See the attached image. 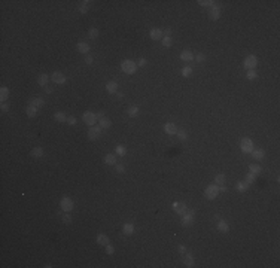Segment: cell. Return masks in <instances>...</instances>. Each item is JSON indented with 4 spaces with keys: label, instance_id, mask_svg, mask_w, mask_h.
<instances>
[{
    "label": "cell",
    "instance_id": "cell-5",
    "mask_svg": "<svg viewBox=\"0 0 280 268\" xmlns=\"http://www.w3.org/2000/svg\"><path fill=\"white\" fill-rule=\"evenodd\" d=\"M102 127L100 125H92V127H89V130H88V139L89 140H95V139H98L100 137V134H102Z\"/></svg>",
    "mask_w": 280,
    "mask_h": 268
},
{
    "label": "cell",
    "instance_id": "cell-23",
    "mask_svg": "<svg viewBox=\"0 0 280 268\" xmlns=\"http://www.w3.org/2000/svg\"><path fill=\"white\" fill-rule=\"evenodd\" d=\"M25 113H27V116H28V118H35L36 113H37V107L32 106V104H28V106H27V109H25Z\"/></svg>",
    "mask_w": 280,
    "mask_h": 268
},
{
    "label": "cell",
    "instance_id": "cell-17",
    "mask_svg": "<svg viewBox=\"0 0 280 268\" xmlns=\"http://www.w3.org/2000/svg\"><path fill=\"white\" fill-rule=\"evenodd\" d=\"M106 91H107L109 94H115V92L118 91V84H116V82H107V84H106Z\"/></svg>",
    "mask_w": 280,
    "mask_h": 268
},
{
    "label": "cell",
    "instance_id": "cell-10",
    "mask_svg": "<svg viewBox=\"0 0 280 268\" xmlns=\"http://www.w3.org/2000/svg\"><path fill=\"white\" fill-rule=\"evenodd\" d=\"M209 17H210V19H218V18L221 17V8L219 6H213V8H210V12H209Z\"/></svg>",
    "mask_w": 280,
    "mask_h": 268
},
{
    "label": "cell",
    "instance_id": "cell-43",
    "mask_svg": "<svg viewBox=\"0 0 280 268\" xmlns=\"http://www.w3.org/2000/svg\"><path fill=\"white\" fill-rule=\"evenodd\" d=\"M113 252H115V247L112 244H106V253L107 255H113Z\"/></svg>",
    "mask_w": 280,
    "mask_h": 268
},
{
    "label": "cell",
    "instance_id": "cell-42",
    "mask_svg": "<svg viewBox=\"0 0 280 268\" xmlns=\"http://www.w3.org/2000/svg\"><path fill=\"white\" fill-rule=\"evenodd\" d=\"M88 6H89V5H85V3L82 2V5L79 6V12H81V14H87L88 12Z\"/></svg>",
    "mask_w": 280,
    "mask_h": 268
},
{
    "label": "cell",
    "instance_id": "cell-54",
    "mask_svg": "<svg viewBox=\"0 0 280 268\" xmlns=\"http://www.w3.org/2000/svg\"><path fill=\"white\" fill-rule=\"evenodd\" d=\"M164 33H165V36H168V37H170V35H172V28H165V31H164Z\"/></svg>",
    "mask_w": 280,
    "mask_h": 268
},
{
    "label": "cell",
    "instance_id": "cell-51",
    "mask_svg": "<svg viewBox=\"0 0 280 268\" xmlns=\"http://www.w3.org/2000/svg\"><path fill=\"white\" fill-rule=\"evenodd\" d=\"M92 61H94L92 55H87V57H85V63H87V64H92Z\"/></svg>",
    "mask_w": 280,
    "mask_h": 268
},
{
    "label": "cell",
    "instance_id": "cell-1",
    "mask_svg": "<svg viewBox=\"0 0 280 268\" xmlns=\"http://www.w3.org/2000/svg\"><path fill=\"white\" fill-rule=\"evenodd\" d=\"M121 69L127 74H133V73H136V70H137V63H134L131 60H124L122 63H121Z\"/></svg>",
    "mask_w": 280,
    "mask_h": 268
},
{
    "label": "cell",
    "instance_id": "cell-33",
    "mask_svg": "<svg viewBox=\"0 0 280 268\" xmlns=\"http://www.w3.org/2000/svg\"><path fill=\"white\" fill-rule=\"evenodd\" d=\"M225 180H227L225 174H218V176L215 177V182H216V185H225Z\"/></svg>",
    "mask_w": 280,
    "mask_h": 268
},
{
    "label": "cell",
    "instance_id": "cell-13",
    "mask_svg": "<svg viewBox=\"0 0 280 268\" xmlns=\"http://www.w3.org/2000/svg\"><path fill=\"white\" fill-rule=\"evenodd\" d=\"M28 104H32V106H35V107H42V106H45V100L43 98H40V97H36V98H30V101H28Z\"/></svg>",
    "mask_w": 280,
    "mask_h": 268
},
{
    "label": "cell",
    "instance_id": "cell-11",
    "mask_svg": "<svg viewBox=\"0 0 280 268\" xmlns=\"http://www.w3.org/2000/svg\"><path fill=\"white\" fill-rule=\"evenodd\" d=\"M149 36H151V39H152V40H159V39H162L164 31H162V30H159V28H152V30H151V33H149Z\"/></svg>",
    "mask_w": 280,
    "mask_h": 268
},
{
    "label": "cell",
    "instance_id": "cell-24",
    "mask_svg": "<svg viewBox=\"0 0 280 268\" xmlns=\"http://www.w3.org/2000/svg\"><path fill=\"white\" fill-rule=\"evenodd\" d=\"M105 162L107 165H116V157L113 154H109L105 157Z\"/></svg>",
    "mask_w": 280,
    "mask_h": 268
},
{
    "label": "cell",
    "instance_id": "cell-21",
    "mask_svg": "<svg viewBox=\"0 0 280 268\" xmlns=\"http://www.w3.org/2000/svg\"><path fill=\"white\" fill-rule=\"evenodd\" d=\"M97 243H98L100 246L109 244V237H107L106 234H98V235H97Z\"/></svg>",
    "mask_w": 280,
    "mask_h": 268
},
{
    "label": "cell",
    "instance_id": "cell-22",
    "mask_svg": "<svg viewBox=\"0 0 280 268\" xmlns=\"http://www.w3.org/2000/svg\"><path fill=\"white\" fill-rule=\"evenodd\" d=\"M48 79H49V78H48V74H45V73H43V74H39V78H37V84H39L40 87H43V88H45V87H46V84H48Z\"/></svg>",
    "mask_w": 280,
    "mask_h": 268
},
{
    "label": "cell",
    "instance_id": "cell-30",
    "mask_svg": "<svg viewBox=\"0 0 280 268\" xmlns=\"http://www.w3.org/2000/svg\"><path fill=\"white\" fill-rule=\"evenodd\" d=\"M249 170H250V173H253V174H259L261 173V165H256V164H250L249 165Z\"/></svg>",
    "mask_w": 280,
    "mask_h": 268
},
{
    "label": "cell",
    "instance_id": "cell-44",
    "mask_svg": "<svg viewBox=\"0 0 280 268\" xmlns=\"http://www.w3.org/2000/svg\"><path fill=\"white\" fill-rule=\"evenodd\" d=\"M63 222H64V223H72V216H70L67 212H66V214L63 216Z\"/></svg>",
    "mask_w": 280,
    "mask_h": 268
},
{
    "label": "cell",
    "instance_id": "cell-32",
    "mask_svg": "<svg viewBox=\"0 0 280 268\" xmlns=\"http://www.w3.org/2000/svg\"><path fill=\"white\" fill-rule=\"evenodd\" d=\"M235 188H237L238 192H245V191H247V188H249V183H246V182H238Z\"/></svg>",
    "mask_w": 280,
    "mask_h": 268
},
{
    "label": "cell",
    "instance_id": "cell-15",
    "mask_svg": "<svg viewBox=\"0 0 280 268\" xmlns=\"http://www.w3.org/2000/svg\"><path fill=\"white\" fill-rule=\"evenodd\" d=\"M183 256V264L186 265V267H194V258L191 253H185V255H182Z\"/></svg>",
    "mask_w": 280,
    "mask_h": 268
},
{
    "label": "cell",
    "instance_id": "cell-8",
    "mask_svg": "<svg viewBox=\"0 0 280 268\" xmlns=\"http://www.w3.org/2000/svg\"><path fill=\"white\" fill-rule=\"evenodd\" d=\"M173 210H175L177 214H180V216H183V214L186 213V210H188V206L185 204V203H173Z\"/></svg>",
    "mask_w": 280,
    "mask_h": 268
},
{
    "label": "cell",
    "instance_id": "cell-2",
    "mask_svg": "<svg viewBox=\"0 0 280 268\" xmlns=\"http://www.w3.org/2000/svg\"><path fill=\"white\" fill-rule=\"evenodd\" d=\"M243 66H245L246 70H253L256 66H258V58L256 55H247L243 61Z\"/></svg>",
    "mask_w": 280,
    "mask_h": 268
},
{
    "label": "cell",
    "instance_id": "cell-20",
    "mask_svg": "<svg viewBox=\"0 0 280 268\" xmlns=\"http://www.w3.org/2000/svg\"><path fill=\"white\" fill-rule=\"evenodd\" d=\"M250 154H252V157H253L255 160H258V161L264 160V155H265V154H264V151H262V149H253V151H252Z\"/></svg>",
    "mask_w": 280,
    "mask_h": 268
},
{
    "label": "cell",
    "instance_id": "cell-36",
    "mask_svg": "<svg viewBox=\"0 0 280 268\" xmlns=\"http://www.w3.org/2000/svg\"><path fill=\"white\" fill-rule=\"evenodd\" d=\"M88 36H89L91 39H97V37H98V30H97L95 27L89 28V31H88Z\"/></svg>",
    "mask_w": 280,
    "mask_h": 268
},
{
    "label": "cell",
    "instance_id": "cell-41",
    "mask_svg": "<svg viewBox=\"0 0 280 268\" xmlns=\"http://www.w3.org/2000/svg\"><path fill=\"white\" fill-rule=\"evenodd\" d=\"M198 3H200L201 6H210V8L215 6V2H212V0H200Z\"/></svg>",
    "mask_w": 280,
    "mask_h": 268
},
{
    "label": "cell",
    "instance_id": "cell-48",
    "mask_svg": "<svg viewBox=\"0 0 280 268\" xmlns=\"http://www.w3.org/2000/svg\"><path fill=\"white\" fill-rule=\"evenodd\" d=\"M146 58H139V61H137V66H140V67H143V66H146Z\"/></svg>",
    "mask_w": 280,
    "mask_h": 268
},
{
    "label": "cell",
    "instance_id": "cell-18",
    "mask_svg": "<svg viewBox=\"0 0 280 268\" xmlns=\"http://www.w3.org/2000/svg\"><path fill=\"white\" fill-rule=\"evenodd\" d=\"M218 231L224 232V234L229 231V227H228V223L225 222V220H222V219H221V220L218 222Z\"/></svg>",
    "mask_w": 280,
    "mask_h": 268
},
{
    "label": "cell",
    "instance_id": "cell-19",
    "mask_svg": "<svg viewBox=\"0 0 280 268\" xmlns=\"http://www.w3.org/2000/svg\"><path fill=\"white\" fill-rule=\"evenodd\" d=\"M43 154H45V152H43V149H42V147H39V146H37V147H33V151L30 152V155H32L33 158H42V157H43Z\"/></svg>",
    "mask_w": 280,
    "mask_h": 268
},
{
    "label": "cell",
    "instance_id": "cell-26",
    "mask_svg": "<svg viewBox=\"0 0 280 268\" xmlns=\"http://www.w3.org/2000/svg\"><path fill=\"white\" fill-rule=\"evenodd\" d=\"M127 113H128V116H131V118H134V116H137L140 113V109L137 106H131L127 109Z\"/></svg>",
    "mask_w": 280,
    "mask_h": 268
},
{
    "label": "cell",
    "instance_id": "cell-37",
    "mask_svg": "<svg viewBox=\"0 0 280 268\" xmlns=\"http://www.w3.org/2000/svg\"><path fill=\"white\" fill-rule=\"evenodd\" d=\"M176 136H177V137H179L180 140H186V139H188V133H186V131H183V130H180V131L177 130Z\"/></svg>",
    "mask_w": 280,
    "mask_h": 268
},
{
    "label": "cell",
    "instance_id": "cell-35",
    "mask_svg": "<svg viewBox=\"0 0 280 268\" xmlns=\"http://www.w3.org/2000/svg\"><path fill=\"white\" fill-rule=\"evenodd\" d=\"M255 179H256V174H253V173H247V174H246L245 182L250 185V183H253V182H255Z\"/></svg>",
    "mask_w": 280,
    "mask_h": 268
},
{
    "label": "cell",
    "instance_id": "cell-50",
    "mask_svg": "<svg viewBox=\"0 0 280 268\" xmlns=\"http://www.w3.org/2000/svg\"><path fill=\"white\" fill-rule=\"evenodd\" d=\"M116 171H118V173H124V171H125V168H124L122 164H116Z\"/></svg>",
    "mask_w": 280,
    "mask_h": 268
},
{
    "label": "cell",
    "instance_id": "cell-46",
    "mask_svg": "<svg viewBox=\"0 0 280 268\" xmlns=\"http://www.w3.org/2000/svg\"><path fill=\"white\" fill-rule=\"evenodd\" d=\"M66 122H67L69 125H76V118H75V116H69Z\"/></svg>",
    "mask_w": 280,
    "mask_h": 268
},
{
    "label": "cell",
    "instance_id": "cell-55",
    "mask_svg": "<svg viewBox=\"0 0 280 268\" xmlns=\"http://www.w3.org/2000/svg\"><path fill=\"white\" fill-rule=\"evenodd\" d=\"M45 91H46V92H48V94H51V92H52V88H51V87H48V85H46V87H45Z\"/></svg>",
    "mask_w": 280,
    "mask_h": 268
},
{
    "label": "cell",
    "instance_id": "cell-9",
    "mask_svg": "<svg viewBox=\"0 0 280 268\" xmlns=\"http://www.w3.org/2000/svg\"><path fill=\"white\" fill-rule=\"evenodd\" d=\"M51 79H52L54 84H58V85H63V84H66V76H64L61 71H55V73H52Z\"/></svg>",
    "mask_w": 280,
    "mask_h": 268
},
{
    "label": "cell",
    "instance_id": "cell-4",
    "mask_svg": "<svg viewBox=\"0 0 280 268\" xmlns=\"http://www.w3.org/2000/svg\"><path fill=\"white\" fill-rule=\"evenodd\" d=\"M240 149H242V152H245V154H250L255 147H253V142L250 140V139H247V137H245V139H242V142H240Z\"/></svg>",
    "mask_w": 280,
    "mask_h": 268
},
{
    "label": "cell",
    "instance_id": "cell-7",
    "mask_svg": "<svg viewBox=\"0 0 280 268\" xmlns=\"http://www.w3.org/2000/svg\"><path fill=\"white\" fill-rule=\"evenodd\" d=\"M82 119H84V122L87 125H89V127L95 125V122H97V116H95V113H92V112H85L84 116H82Z\"/></svg>",
    "mask_w": 280,
    "mask_h": 268
},
{
    "label": "cell",
    "instance_id": "cell-47",
    "mask_svg": "<svg viewBox=\"0 0 280 268\" xmlns=\"http://www.w3.org/2000/svg\"><path fill=\"white\" fill-rule=\"evenodd\" d=\"M177 252H179V253H180V255H185V253H186V252H188V250H186V247H185V246H183V244H180V246H179V247H177Z\"/></svg>",
    "mask_w": 280,
    "mask_h": 268
},
{
    "label": "cell",
    "instance_id": "cell-14",
    "mask_svg": "<svg viewBox=\"0 0 280 268\" xmlns=\"http://www.w3.org/2000/svg\"><path fill=\"white\" fill-rule=\"evenodd\" d=\"M194 223V216H191V214L185 213L183 214V217H182V225L183 227H191Z\"/></svg>",
    "mask_w": 280,
    "mask_h": 268
},
{
    "label": "cell",
    "instance_id": "cell-31",
    "mask_svg": "<svg viewBox=\"0 0 280 268\" xmlns=\"http://www.w3.org/2000/svg\"><path fill=\"white\" fill-rule=\"evenodd\" d=\"M8 97H9V89L6 87H2L0 88V98H2V101H5Z\"/></svg>",
    "mask_w": 280,
    "mask_h": 268
},
{
    "label": "cell",
    "instance_id": "cell-16",
    "mask_svg": "<svg viewBox=\"0 0 280 268\" xmlns=\"http://www.w3.org/2000/svg\"><path fill=\"white\" fill-rule=\"evenodd\" d=\"M180 60H183V61H186V63H189V61H192L194 60V54L191 52V51H183V52L180 54Z\"/></svg>",
    "mask_w": 280,
    "mask_h": 268
},
{
    "label": "cell",
    "instance_id": "cell-45",
    "mask_svg": "<svg viewBox=\"0 0 280 268\" xmlns=\"http://www.w3.org/2000/svg\"><path fill=\"white\" fill-rule=\"evenodd\" d=\"M195 58H197V61H198V63H203V61H206V55H204V54H201V52L198 54Z\"/></svg>",
    "mask_w": 280,
    "mask_h": 268
},
{
    "label": "cell",
    "instance_id": "cell-40",
    "mask_svg": "<svg viewBox=\"0 0 280 268\" xmlns=\"http://www.w3.org/2000/svg\"><path fill=\"white\" fill-rule=\"evenodd\" d=\"M191 73H192V69H191L189 66H185V67L182 69V74H183L185 78H188V76H191Z\"/></svg>",
    "mask_w": 280,
    "mask_h": 268
},
{
    "label": "cell",
    "instance_id": "cell-3",
    "mask_svg": "<svg viewBox=\"0 0 280 268\" xmlns=\"http://www.w3.org/2000/svg\"><path fill=\"white\" fill-rule=\"evenodd\" d=\"M219 194V189H218V185H209L204 191V197L207 200H215L216 197Z\"/></svg>",
    "mask_w": 280,
    "mask_h": 268
},
{
    "label": "cell",
    "instance_id": "cell-38",
    "mask_svg": "<svg viewBox=\"0 0 280 268\" xmlns=\"http://www.w3.org/2000/svg\"><path fill=\"white\" fill-rule=\"evenodd\" d=\"M162 45H164V48H170V46H172V37L164 36V39H162Z\"/></svg>",
    "mask_w": 280,
    "mask_h": 268
},
{
    "label": "cell",
    "instance_id": "cell-53",
    "mask_svg": "<svg viewBox=\"0 0 280 268\" xmlns=\"http://www.w3.org/2000/svg\"><path fill=\"white\" fill-rule=\"evenodd\" d=\"M95 116H97V119H102V118H105L103 112H98V113H95Z\"/></svg>",
    "mask_w": 280,
    "mask_h": 268
},
{
    "label": "cell",
    "instance_id": "cell-27",
    "mask_svg": "<svg viewBox=\"0 0 280 268\" xmlns=\"http://www.w3.org/2000/svg\"><path fill=\"white\" fill-rule=\"evenodd\" d=\"M78 51L82 54H87L89 51V45H88L87 42H79L78 43Z\"/></svg>",
    "mask_w": 280,
    "mask_h": 268
},
{
    "label": "cell",
    "instance_id": "cell-29",
    "mask_svg": "<svg viewBox=\"0 0 280 268\" xmlns=\"http://www.w3.org/2000/svg\"><path fill=\"white\" fill-rule=\"evenodd\" d=\"M98 122H100V127L102 128H105V130H107V128H110V125H112V122H110V119H107V118H102V119H98Z\"/></svg>",
    "mask_w": 280,
    "mask_h": 268
},
{
    "label": "cell",
    "instance_id": "cell-25",
    "mask_svg": "<svg viewBox=\"0 0 280 268\" xmlns=\"http://www.w3.org/2000/svg\"><path fill=\"white\" fill-rule=\"evenodd\" d=\"M122 232L125 235H131V234L134 232V225H133V223H125L122 227Z\"/></svg>",
    "mask_w": 280,
    "mask_h": 268
},
{
    "label": "cell",
    "instance_id": "cell-49",
    "mask_svg": "<svg viewBox=\"0 0 280 268\" xmlns=\"http://www.w3.org/2000/svg\"><path fill=\"white\" fill-rule=\"evenodd\" d=\"M0 109H2V112H8V110H9V104L3 101V103H2V107H0Z\"/></svg>",
    "mask_w": 280,
    "mask_h": 268
},
{
    "label": "cell",
    "instance_id": "cell-12",
    "mask_svg": "<svg viewBox=\"0 0 280 268\" xmlns=\"http://www.w3.org/2000/svg\"><path fill=\"white\" fill-rule=\"evenodd\" d=\"M164 131H165L167 134L173 136V134H176V133H177V128H176V125L173 124V122H167V124L164 125Z\"/></svg>",
    "mask_w": 280,
    "mask_h": 268
},
{
    "label": "cell",
    "instance_id": "cell-52",
    "mask_svg": "<svg viewBox=\"0 0 280 268\" xmlns=\"http://www.w3.org/2000/svg\"><path fill=\"white\" fill-rule=\"evenodd\" d=\"M218 189H219V192H225L227 191V186L225 185H218Z\"/></svg>",
    "mask_w": 280,
    "mask_h": 268
},
{
    "label": "cell",
    "instance_id": "cell-34",
    "mask_svg": "<svg viewBox=\"0 0 280 268\" xmlns=\"http://www.w3.org/2000/svg\"><path fill=\"white\" fill-rule=\"evenodd\" d=\"M116 155H119V157H124V155H127V149H125V146H122V144L116 146Z\"/></svg>",
    "mask_w": 280,
    "mask_h": 268
},
{
    "label": "cell",
    "instance_id": "cell-39",
    "mask_svg": "<svg viewBox=\"0 0 280 268\" xmlns=\"http://www.w3.org/2000/svg\"><path fill=\"white\" fill-rule=\"evenodd\" d=\"M256 76H258V73L255 70H247V74H246V78L249 79V81H253V79H256Z\"/></svg>",
    "mask_w": 280,
    "mask_h": 268
},
{
    "label": "cell",
    "instance_id": "cell-6",
    "mask_svg": "<svg viewBox=\"0 0 280 268\" xmlns=\"http://www.w3.org/2000/svg\"><path fill=\"white\" fill-rule=\"evenodd\" d=\"M60 206H61V209H63L64 212H67V213H69L70 210H73V207H75L73 200L69 198V197H63L61 201H60Z\"/></svg>",
    "mask_w": 280,
    "mask_h": 268
},
{
    "label": "cell",
    "instance_id": "cell-28",
    "mask_svg": "<svg viewBox=\"0 0 280 268\" xmlns=\"http://www.w3.org/2000/svg\"><path fill=\"white\" fill-rule=\"evenodd\" d=\"M54 119H55L57 122H66V121H67V116H66L63 112H58V113L54 115Z\"/></svg>",
    "mask_w": 280,
    "mask_h": 268
}]
</instances>
